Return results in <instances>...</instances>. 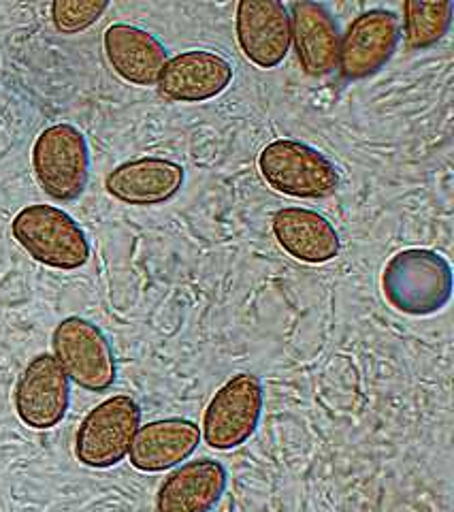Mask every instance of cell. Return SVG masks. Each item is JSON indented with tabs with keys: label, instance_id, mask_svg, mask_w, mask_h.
Here are the masks:
<instances>
[{
	"label": "cell",
	"instance_id": "cell-6",
	"mask_svg": "<svg viewBox=\"0 0 454 512\" xmlns=\"http://www.w3.org/2000/svg\"><path fill=\"white\" fill-rule=\"evenodd\" d=\"M141 427V408L133 397L113 395L94 406L75 434V457L81 466L109 470L128 457Z\"/></svg>",
	"mask_w": 454,
	"mask_h": 512
},
{
	"label": "cell",
	"instance_id": "cell-8",
	"mask_svg": "<svg viewBox=\"0 0 454 512\" xmlns=\"http://www.w3.org/2000/svg\"><path fill=\"white\" fill-rule=\"evenodd\" d=\"M399 39L401 22L397 13L378 7L356 15L339 41V73L350 82L374 77L395 56Z\"/></svg>",
	"mask_w": 454,
	"mask_h": 512
},
{
	"label": "cell",
	"instance_id": "cell-3",
	"mask_svg": "<svg viewBox=\"0 0 454 512\" xmlns=\"http://www.w3.org/2000/svg\"><path fill=\"white\" fill-rule=\"evenodd\" d=\"M258 171L275 192L293 199H327L339 188L333 160L295 139L267 143L258 154Z\"/></svg>",
	"mask_w": 454,
	"mask_h": 512
},
{
	"label": "cell",
	"instance_id": "cell-19",
	"mask_svg": "<svg viewBox=\"0 0 454 512\" xmlns=\"http://www.w3.org/2000/svg\"><path fill=\"white\" fill-rule=\"evenodd\" d=\"M109 9V3L99 0H56L50 7L52 24L62 35H77L101 20Z\"/></svg>",
	"mask_w": 454,
	"mask_h": 512
},
{
	"label": "cell",
	"instance_id": "cell-9",
	"mask_svg": "<svg viewBox=\"0 0 454 512\" xmlns=\"http://www.w3.org/2000/svg\"><path fill=\"white\" fill-rule=\"evenodd\" d=\"M13 406L30 429H54L64 421L71 406V380L50 352H41L24 367L13 391Z\"/></svg>",
	"mask_w": 454,
	"mask_h": 512
},
{
	"label": "cell",
	"instance_id": "cell-2",
	"mask_svg": "<svg viewBox=\"0 0 454 512\" xmlns=\"http://www.w3.org/2000/svg\"><path fill=\"white\" fill-rule=\"evenodd\" d=\"M13 239L37 263L75 271L90 261V244L79 222L56 205H26L11 222Z\"/></svg>",
	"mask_w": 454,
	"mask_h": 512
},
{
	"label": "cell",
	"instance_id": "cell-18",
	"mask_svg": "<svg viewBox=\"0 0 454 512\" xmlns=\"http://www.w3.org/2000/svg\"><path fill=\"white\" fill-rule=\"evenodd\" d=\"M454 3H423L405 0L403 3V35L410 50L423 52L440 43L450 30Z\"/></svg>",
	"mask_w": 454,
	"mask_h": 512
},
{
	"label": "cell",
	"instance_id": "cell-4",
	"mask_svg": "<svg viewBox=\"0 0 454 512\" xmlns=\"http://www.w3.org/2000/svg\"><path fill=\"white\" fill-rule=\"evenodd\" d=\"M32 171L47 197L75 201L90 180V148L86 135L73 124H52L32 146Z\"/></svg>",
	"mask_w": 454,
	"mask_h": 512
},
{
	"label": "cell",
	"instance_id": "cell-15",
	"mask_svg": "<svg viewBox=\"0 0 454 512\" xmlns=\"http://www.w3.org/2000/svg\"><path fill=\"white\" fill-rule=\"evenodd\" d=\"M290 45L295 47L301 69L310 77H324L337 67L339 41L342 32L331 11L320 5L301 0L288 9Z\"/></svg>",
	"mask_w": 454,
	"mask_h": 512
},
{
	"label": "cell",
	"instance_id": "cell-17",
	"mask_svg": "<svg viewBox=\"0 0 454 512\" xmlns=\"http://www.w3.org/2000/svg\"><path fill=\"white\" fill-rule=\"evenodd\" d=\"M109 67L133 86H156L169 60L167 47L152 32L133 24H111L103 35Z\"/></svg>",
	"mask_w": 454,
	"mask_h": 512
},
{
	"label": "cell",
	"instance_id": "cell-7",
	"mask_svg": "<svg viewBox=\"0 0 454 512\" xmlns=\"http://www.w3.org/2000/svg\"><path fill=\"white\" fill-rule=\"evenodd\" d=\"M263 404L265 393L258 376L237 374L226 380L203 412L201 440L222 453L243 446L256 434Z\"/></svg>",
	"mask_w": 454,
	"mask_h": 512
},
{
	"label": "cell",
	"instance_id": "cell-12",
	"mask_svg": "<svg viewBox=\"0 0 454 512\" xmlns=\"http://www.w3.org/2000/svg\"><path fill=\"white\" fill-rule=\"evenodd\" d=\"M186 182L180 163L160 156L126 160L105 178V188L113 199L135 207H152L171 201Z\"/></svg>",
	"mask_w": 454,
	"mask_h": 512
},
{
	"label": "cell",
	"instance_id": "cell-1",
	"mask_svg": "<svg viewBox=\"0 0 454 512\" xmlns=\"http://www.w3.org/2000/svg\"><path fill=\"white\" fill-rule=\"evenodd\" d=\"M382 293L388 306L405 316H433L452 299V267L435 250H401L384 265Z\"/></svg>",
	"mask_w": 454,
	"mask_h": 512
},
{
	"label": "cell",
	"instance_id": "cell-11",
	"mask_svg": "<svg viewBox=\"0 0 454 512\" xmlns=\"http://www.w3.org/2000/svg\"><path fill=\"white\" fill-rule=\"evenodd\" d=\"M233 82V67L209 50H188L167 60L158 77V90L173 103H205L216 99Z\"/></svg>",
	"mask_w": 454,
	"mask_h": 512
},
{
	"label": "cell",
	"instance_id": "cell-5",
	"mask_svg": "<svg viewBox=\"0 0 454 512\" xmlns=\"http://www.w3.org/2000/svg\"><path fill=\"white\" fill-rule=\"evenodd\" d=\"M52 355L79 389L109 391L118 378V363L107 335L90 320L69 316L52 333Z\"/></svg>",
	"mask_w": 454,
	"mask_h": 512
},
{
	"label": "cell",
	"instance_id": "cell-16",
	"mask_svg": "<svg viewBox=\"0 0 454 512\" xmlns=\"http://www.w3.org/2000/svg\"><path fill=\"white\" fill-rule=\"evenodd\" d=\"M275 242L305 265H324L342 252V239L333 224L307 207H282L271 220Z\"/></svg>",
	"mask_w": 454,
	"mask_h": 512
},
{
	"label": "cell",
	"instance_id": "cell-14",
	"mask_svg": "<svg viewBox=\"0 0 454 512\" xmlns=\"http://www.w3.org/2000/svg\"><path fill=\"white\" fill-rule=\"evenodd\" d=\"M201 444V427L182 416L141 425L133 438L128 459L143 474H160L182 466Z\"/></svg>",
	"mask_w": 454,
	"mask_h": 512
},
{
	"label": "cell",
	"instance_id": "cell-13",
	"mask_svg": "<svg viewBox=\"0 0 454 512\" xmlns=\"http://www.w3.org/2000/svg\"><path fill=\"white\" fill-rule=\"evenodd\" d=\"M229 485V474L216 459L201 457L173 468L162 480L154 510L156 512H212Z\"/></svg>",
	"mask_w": 454,
	"mask_h": 512
},
{
	"label": "cell",
	"instance_id": "cell-10",
	"mask_svg": "<svg viewBox=\"0 0 454 512\" xmlns=\"http://www.w3.org/2000/svg\"><path fill=\"white\" fill-rule=\"evenodd\" d=\"M239 50L254 67L275 69L290 52L288 7L278 0H241L235 13Z\"/></svg>",
	"mask_w": 454,
	"mask_h": 512
}]
</instances>
